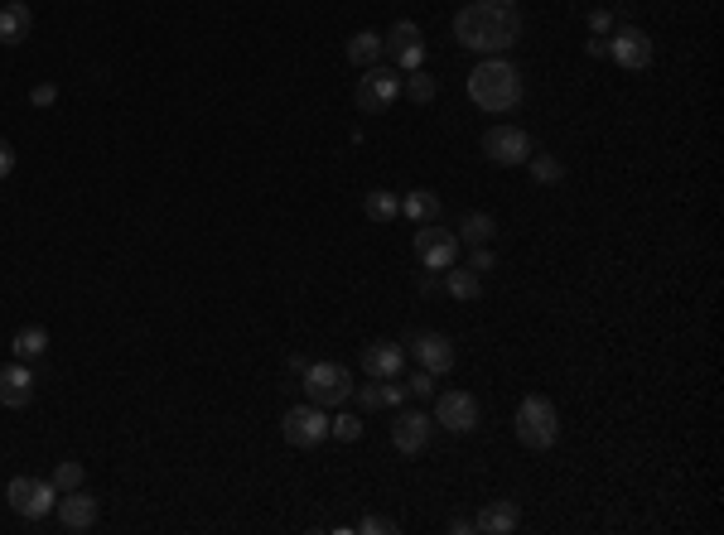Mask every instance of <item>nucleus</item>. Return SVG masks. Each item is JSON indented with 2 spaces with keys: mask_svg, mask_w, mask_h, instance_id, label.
Instances as JSON below:
<instances>
[{
  "mask_svg": "<svg viewBox=\"0 0 724 535\" xmlns=\"http://www.w3.org/2000/svg\"><path fill=\"white\" fill-rule=\"evenodd\" d=\"M454 39L474 54H507L522 39V10L512 0H474L454 15Z\"/></svg>",
  "mask_w": 724,
  "mask_h": 535,
  "instance_id": "obj_1",
  "label": "nucleus"
},
{
  "mask_svg": "<svg viewBox=\"0 0 724 535\" xmlns=\"http://www.w3.org/2000/svg\"><path fill=\"white\" fill-rule=\"evenodd\" d=\"M469 97H474V107L493 111V116L512 111L517 102H522V68L507 63L502 54L483 58L474 73H469Z\"/></svg>",
  "mask_w": 724,
  "mask_h": 535,
  "instance_id": "obj_2",
  "label": "nucleus"
},
{
  "mask_svg": "<svg viewBox=\"0 0 724 535\" xmlns=\"http://www.w3.org/2000/svg\"><path fill=\"white\" fill-rule=\"evenodd\" d=\"M517 439L527 449H536V454H546L560 439V415L546 396H527V401L517 405Z\"/></svg>",
  "mask_w": 724,
  "mask_h": 535,
  "instance_id": "obj_3",
  "label": "nucleus"
},
{
  "mask_svg": "<svg viewBox=\"0 0 724 535\" xmlns=\"http://www.w3.org/2000/svg\"><path fill=\"white\" fill-rule=\"evenodd\" d=\"M305 391L314 405H343L348 396H353V376H348V367L343 362H309L305 367Z\"/></svg>",
  "mask_w": 724,
  "mask_h": 535,
  "instance_id": "obj_4",
  "label": "nucleus"
},
{
  "mask_svg": "<svg viewBox=\"0 0 724 535\" xmlns=\"http://www.w3.org/2000/svg\"><path fill=\"white\" fill-rule=\"evenodd\" d=\"M5 502L20 511L25 521H44V516L58 507V487H54V478H10Z\"/></svg>",
  "mask_w": 724,
  "mask_h": 535,
  "instance_id": "obj_5",
  "label": "nucleus"
},
{
  "mask_svg": "<svg viewBox=\"0 0 724 535\" xmlns=\"http://www.w3.org/2000/svg\"><path fill=\"white\" fill-rule=\"evenodd\" d=\"M396 97H401V78H396L391 68H377V63H372L358 78V87H353V107H358L362 116H382Z\"/></svg>",
  "mask_w": 724,
  "mask_h": 535,
  "instance_id": "obj_6",
  "label": "nucleus"
},
{
  "mask_svg": "<svg viewBox=\"0 0 724 535\" xmlns=\"http://www.w3.org/2000/svg\"><path fill=\"white\" fill-rule=\"evenodd\" d=\"M280 434H285V444H295V449H314V444H324V439H329V415H324V405L309 401V405L285 410Z\"/></svg>",
  "mask_w": 724,
  "mask_h": 535,
  "instance_id": "obj_7",
  "label": "nucleus"
},
{
  "mask_svg": "<svg viewBox=\"0 0 724 535\" xmlns=\"http://www.w3.org/2000/svg\"><path fill=\"white\" fill-rule=\"evenodd\" d=\"M604 54H609L618 68L642 73V68H652V39H647L638 25H618V29H609V39H604Z\"/></svg>",
  "mask_w": 724,
  "mask_h": 535,
  "instance_id": "obj_8",
  "label": "nucleus"
},
{
  "mask_svg": "<svg viewBox=\"0 0 724 535\" xmlns=\"http://www.w3.org/2000/svg\"><path fill=\"white\" fill-rule=\"evenodd\" d=\"M416 256L425 270H449L459 261V232H445L435 222H420L416 227Z\"/></svg>",
  "mask_w": 724,
  "mask_h": 535,
  "instance_id": "obj_9",
  "label": "nucleus"
},
{
  "mask_svg": "<svg viewBox=\"0 0 724 535\" xmlns=\"http://www.w3.org/2000/svg\"><path fill=\"white\" fill-rule=\"evenodd\" d=\"M483 155L493 164H527L531 160V135L522 126H493L483 135Z\"/></svg>",
  "mask_w": 724,
  "mask_h": 535,
  "instance_id": "obj_10",
  "label": "nucleus"
},
{
  "mask_svg": "<svg viewBox=\"0 0 724 535\" xmlns=\"http://www.w3.org/2000/svg\"><path fill=\"white\" fill-rule=\"evenodd\" d=\"M435 425H445L449 434H474L478 429V401L469 391H445L435 401Z\"/></svg>",
  "mask_w": 724,
  "mask_h": 535,
  "instance_id": "obj_11",
  "label": "nucleus"
},
{
  "mask_svg": "<svg viewBox=\"0 0 724 535\" xmlns=\"http://www.w3.org/2000/svg\"><path fill=\"white\" fill-rule=\"evenodd\" d=\"M54 511H58V521H63V531H92L102 502H97L92 492H83V487H73V492H58Z\"/></svg>",
  "mask_w": 724,
  "mask_h": 535,
  "instance_id": "obj_12",
  "label": "nucleus"
},
{
  "mask_svg": "<svg viewBox=\"0 0 724 535\" xmlns=\"http://www.w3.org/2000/svg\"><path fill=\"white\" fill-rule=\"evenodd\" d=\"M391 444H396L401 454H420V449L430 444V420H425V410H401V415L391 420Z\"/></svg>",
  "mask_w": 724,
  "mask_h": 535,
  "instance_id": "obj_13",
  "label": "nucleus"
},
{
  "mask_svg": "<svg viewBox=\"0 0 724 535\" xmlns=\"http://www.w3.org/2000/svg\"><path fill=\"white\" fill-rule=\"evenodd\" d=\"M416 362L425 367L430 376H445L454 372V343H449L445 333H416Z\"/></svg>",
  "mask_w": 724,
  "mask_h": 535,
  "instance_id": "obj_14",
  "label": "nucleus"
},
{
  "mask_svg": "<svg viewBox=\"0 0 724 535\" xmlns=\"http://www.w3.org/2000/svg\"><path fill=\"white\" fill-rule=\"evenodd\" d=\"M29 401H34V372H29V362H10V367H0V405L25 410Z\"/></svg>",
  "mask_w": 724,
  "mask_h": 535,
  "instance_id": "obj_15",
  "label": "nucleus"
},
{
  "mask_svg": "<svg viewBox=\"0 0 724 535\" xmlns=\"http://www.w3.org/2000/svg\"><path fill=\"white\" fill-rule=\"evenodd\" d=\"M401 367H406V352L396 348V343H367V348H362V372L377 376V381L401 376Z\"/></svg>",
  "mask_w": 724,
  "mask_h": 535,
  "instance_id": "obj_16",
  "label": "nucleus"
},
{
  "mask_svg": "<svg viewBox=\"0 0 724 535\" xmlns=\"http://www.w3.org/2000/svg\"><path fill=\"white\" fill-rule=\"evenodd\" d=\"M29 29H34V10H29L25 0H10V5H0V44H25Z\"/></svg>",
  "mask_w": 724,
  "mask_h": 535,
  "instance_id": "obj_17",
  "label": "nucleus"
},
{
  "mask_svg": "<svg viewBox=\"0 0 724 535\" xmlns=\"http://www.w3.org/2000/svg\"><path fill=\"white\" fill-rule=\"evenodd\" d=\"M517 521H522L517 502H488V507L478 511L474 531H483V535H512V531H517Z\"/></svg>",
  "mask_w": 724,
  "mask_h": 535,
  "instance_id": "obj_18",
  "label": "nucleus"
},
{
  "mask_svg": "<svg viewBox=\"0 0 724 535\" xmlns=\"http://www.w3.org/2000/svg\"><path fill=\"white\" fill-rule=\"evenodd\" d=\"M387 49H382V34L377 29H358L353 39H348V63L353 68H372V63H382Z\"/></svg>",
  "mask_w": 724,
  "mask_h": 535,
  "instance_id": "obj_19",
  "label": "nucleus"
},
{
  "mask_svg": "<svg viewBox=\"0 0 724 535\" xmlns=\"http://www.w3.org/2000/svg\"><path fill=\"white\" fill-rule=\"evenodd\" d=\"M416 44H425V39H420V25H411V20H396V25L382 34V49H387L391 63L406 54V49H416Z\"/></svg>",
  "mask_w": 724,
  "mask_h": 535,
  "instance_id": "obj_20",
  "label": "nucleus"
},
{
  "mask_svg": "<svg viewBox=\"0 0 724 535\" xmlns=\"http://www.w3.org/2000/svg\"><path fill=\"white\" fill-rule=\"evenodd\" d=\"M10 348H15V362H39V357L49 352V333H44L39 323H29V328H20V333H15V343H10Z\"/></svg>",
  "mask_w": 724,
  "mask_h": 535,
  "instance_id": "obj_21",
  "label": "nucleus"
},
{
  "mask_svg": "<svg viewBox=\"0 0 724 535\" xmlns=\"http://www.w3.org/2000/svg\"><path fill=\"white\" fill-rule=\"evenodd\" d=\"M401 213L411 217V222H435V217H440V198H435V193H430V188H416V193H406V198H401Z\"/></svg>",
  "mask_w": 724,
  "mask_h": 535,
  "instance_id": "obj_22",
  "label": "nucleus"
},
{
  "mask_svg": "<svg viewBox=\"0 0 724 535\" xmlns=\"http://www.w3.org/2000/svg\"><path fill=\"white\" fill-rule=\"evenodd\" d=\"M445 290L454 299H478V295H483V275H474L469 266L459 270V261H454V266L445 270Z\"/></svg>",
  "mask_w": 724,
  "mask_h": 535,
  "instance_id": "obj_23",
  "label": "nucleus"
},
{
  "mask_svg": "<svg viewBox=\"0 0 724 535\" xmlns=\"http://www.w3.org/2000/svg\"><path fill=\"white\" fill-rule=\"evenodd\" d=\"M459 232H464V237H459V246H488V241L498 237V222H493L488 213H469Z\"/></svg>",
  "mask_w": 724,
  "mask_h": 535,
  "instance_id": "obj_24",
  "label": "nucleus"
},
{
  "mask_svg": "<svg viewBox=\"0 0 724 535\" xmlns=\"http://www.w3.org/2000/svg\"><path fill=\"white\" fill-rule=\"evenodd\" d=\"M401 92H406L411 102H420V107H425V102H435V92H440V82L430 78L425 68H416L411 78H401Z\"/></svg>",
  "mask_w": 724,
  "mask_h": 535,
  "instance_id": "obj_25",
  "label": "nucleus"
},
{
  "mask_svg": "<svg viewBox=\"0 0 724 535\" xmlns=\"http://www.w3.org/2000/svg\"><path fill=\"white\" fill-rule=\"evenodd\" d=\"M396 213H401V198H396V193H387V188L367 193V217H372V222H391Z\"/></svg>",
  "mask_w": 724,
  "mask_h": 535,
  "instance_id": "obj_26",
  "label": "nucleus"
},
{
  "mask_svg": "<svg viewBox=\"0 0 724 535\" xmlns=\"http://www.w3.org/2000/svg\"><path fill=\"white\" fill-rule=\"evenodd\" d=\"M531 179H536V184H560V179H565V164L556 160V155H536V150H531Z\"/></svg>",
  "mask_w": 724,
  "mask_h": 535,
  "instance_id": "obj_27",
  "label": "nucleus"
},
{
  "mask_svg": "<svg viewBox=\"0 0 724 535\" xmlns=\"http://www.w3.org/2000/svg\"><path fill=\"white\" fill-rule=\"evenodd\" d=\"M54 487L58 492H73V487H83V463L78 458H63L54 468Z\"/></svg>",
  "mask_w": 724,
  "mask_h": 535,
  "instance_id": "obj_28",
  "label": "nucleus"
},
{
  "mask_svg": "<svg viewBox=\"0 0 724 535\" xmlns=\"http://www.w3.org/2000/svg\"><path fill=\"white\" fill-rule=\"evenodd\" d=\"M329 434H334V439H343V444H358V439H362V420H358V415H338V420H329Z\"/></svg>",
  "mask_w": 724,
  "mask_h": 535,
  "instance_id": "obj_29",
  "label": "nucleus"
},
{
  "mask_svg": "<svg viewBox=\"0 0 724 535\" xmlns=\"http://www.w3.org/2000/svg\"><path fill=\"white\" fill-rule=\"evenodd\" d=\"M353 396H358L362 410H377V405H387V401H382V381H377V376H372V386H353Z\"/></svg>",
  "mask_w": 724,
  "mask_h": 535,
  "instance_id": "obj_30",
  "label": "nucleus"
},
{
  "mask_svg": "<svg viewBox=\"0 0 724 535\" xmlns=\"http://www.w3.org/2000/svg\"><path fill=\"white\" fill-rule=\"evenodd\" d=\"M493 266H498V256H493L488 246H474V256H469V270H474V275H488Z\"/></svg>",
  "mask_w": 724,
  "mask_h": 535,
  "instance_id": "obj_31",
  "label": "nucleus"
},
{
  "mask_svg": "<svg viewBox=\"0 0 724 535\" xmlns=\"http://www.w3.org/2000/svg\"><path fill=\"white\" fill-rule=\"evenodd\" d=\"M358 531L362 535H391V531H396V521H387V516H362Z\"/></svg>",
  "mask_w": 724,
  "mask_h": 535,
  "instance_id": "obj_32",
  "label": "nucleus"
},
{
  "mask_svg": "<svg viewBox=\"0 0 724 535\" xmlns=\"http://www.w3.org/2000/svg\"><path fill=\"white\" fill-rule=\"evenodd\" d=\"M406 391H411V396H420V401H425V396L435 391V376H430V372H425V367H420V372L411 376V381H406Z\"/></svg>",
  "mask_w": 724,
  "mask_h": 535,
  "instance_id": "obj_33",
  "label": "nucleus"
},
{
  "mask_svg": "<svg viewBox=\"0 0 724 535\" xmlns=\"http://www.w3.org/2000/svg\"><path fill=\"white\" fill-rule=\"evenodd\" d=\"M406 396H411V391H406V381H396V376H387V386H382V401H387V405H401Z\"/></svg>",
  "mask_w": 724,
  "mask_h": 535,
  "instance_id": "obj_34",
  "label": "nucleus"
},
{
  "mask_svg": "<svg viewBox=\"0 0 724 535\" xmlns=\"http://www.w3.org/2000/svg\"><path fill=\"white\" fill-rule=\"evenodd\" d=\"M54 97H58L54 82H39V87L29 92V102H34V107H54Z\"/></svg>",
  "mask_w": 724,
  "mask_h": 535,
  "instance_id": "obj_35",
  "label": "nucleus"
},
{
  "mask_svg": "<svg viewBox=\"0 0 724 535\" xmlns=\"http://www.w3.org/2000/svg\"><path fill=\"white\" fill-rule=\"evenodd\" d=\"M589 29H594V39H609L613 15H609V10H594V15H589Z\"/></svg>",
  "mask_w": 724,
  "mask_h": 535,
  "instance_id": "obj_36",
  "label": "nucleus"
},
{
  "mask_svg": "<svg viewBox=\"0 0 724 535\" xmlns=\"http://www.w3.org/2000/svg\"><path fill=\"white\" fill-rule=\"evenodd\" d=\"M15 169V150H10V140H0V179Z\"/></svg>",
  "mask_w": 724,
  "mask_h": 535,
  "instance_id": "obj_37",
  "label": "nucleus"
}]
</instances>
